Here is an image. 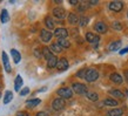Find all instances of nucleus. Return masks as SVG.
<instances>
[{"label":"nucleus","instance_id":"obj_1","mask_svg":"<svg viewBox=\"0 0 128 116\" xmlns=\"http://www.w3.org/2000/svg\"><path fill=\"white\" fill-rule=\"evenodd\" d=\"M58 95L61 99H70V97L73 96V90L68 87H62V88L58 89Z\"/></svg>","mask_w":128,"mask_h":116},{"label":"nucleus","instance_id":"obj_2","mask_svg":"<svg viewBox=\"0 0 128 116\" xmlns=\"http://www.w3.org/2000/svg\"><path fill=\"white\" fill-rule=\"evenodd\" d=\"M72 89H73V92H75L79 95H85V94L87 95V93H88L87 87L85 85H82V83H73L72 85Z\"/></svg>","mask_w":128,"mask_h":116},{"label":"nucleus","instance_id":"obj_3","mask_svg":"<svg viewBox=\"0 0 128 116\" xmlns=\"http://www.w3.org/2000/svg\"><path fill=\"white\" fill-rule=\"evenodd\" d=\"M86 81L87 82H94L99 79V72L96 69H88L87 70V74H86Z\"/></svg>","mask_w":128,"mask_h":116},{"label":"nucleus","instance_id":"obj_4","mask_svg":"<svg viewBox=\"0 0 128 116\" xmlns=\"http://www.w3.org/2000/svg\"><path fill=\"white\" fill-rule=\"evenodd\" d=\"M65 106H66L65 100H64V99H61V97H58V99L53 100V102H52V107H53V109H54V110H56V112L62 110V109L65 108Z\"/></svg>","mask_w":128,"mask_h":116},{"label":"nucleus","instance_id":"obj_5","mask_svg":"<svg viewBox=\"0 0 128 116\" xmlns=\"http://www.w3.org/2000/svg\"><path fill=\"white\" fill-rule=\"evenodd\" d=\"M86 40H87L88 42H90V43H94V48H96L100 38H99L98 35H94L93 33L88 32V33H86Z\"/></svg>","mask_w":128,"mask_h":116},{"label":"nucleus","instance_id":"obj_6","mask_svg":"<svg viewBox=\"0 0 128 116\" xmlns=\"http://www.w3.org/2000/svg\"><path fill=\"white\" fill-rule=\"evenodd\" d=\"M40 38L44 42H50L52 38H53V33L48 29H42V31L40 32Z\"/></svg>","mask_w":128,"mask_h":116},{"label":"nucleus","instance_id":"obj_7","mask_svg":"<svg viewBox=\"0 0 128 116\" xmlns=\"http://www.w3.org/2000/svg\"><path fill=\"white\" fill-rule=\"evenodd\" d=\"M54 35L58 39H66L68 36V32L66 28L60 27V28H55L54 29Z\"/></svg>","mask_w":128,"mask_h":116},{"label":"nucleus","instance_id":"obj_8","mask_svg":"<svg viewBox=\"0 0 128 116\" xmlns=\"http://www.w3.org/2000/svg\"><path fill=\"white\" fill-rule=\"evenodd\" d=\"M124 8V2L122 1H112L109 4V9L113 12H120Z\"/></svg>","mask_w":128,"mask_h":116},{"label":"nucleus","instance_id":"obj_9","mask_svg":"<svg viewBox=\"0 0 128 116\" xmlns=\"http://www.w3.org/2000/svg\"><path fill=\"white\" fill-rule=\"evenodd\" d=\"M53 15L56 18V19H65V16H66V12L62 7H55L53 9Z\"/></svg>","mask_w":128,"mask_h":116},{"label":"nucleus","instance_id":"obj_10","mask_svg":"<svg viewBox=\"0 0 128 116\" xmlns=\"http://www.w3.org/2000/svg\"><path fill=\"white\" fill-rule=\"evenodd\" d=\"M94 29H95L98 33L104 34V33L107 32V26H106V23H104L102 21H98V22L94 25Z\"/></svg>","mask_w":128,"mask_h":116},{"label":"nucleus","instance_id":"obj_11","mask_svg":"<svg viewBox=\"0 0 128 116\" xmlns=\"http://www.w3.org/2000/svg\"><path fill=\"white\" fill-rule=\"evenodd\" d=\"M56 68H58L59 72H65V70H67V68H68V61L64 58L60 59V60L58 61Z\"/></svg>","mask_w":128,"mask_h":116},{"label":"nucleus","instance_id":"obj_12","mask_svg":"<svg viewBox=\"0 0 128 116\" xmlns=\"http://www.w3.org/2000/svg\"><path fill=\"white\" fill-rule=\"evenodd\" d=\"M109 79H110V81L114 82V83H116V85H121V83H122V76H121L120 74H118V73L110 74Z\"/></svg>","mask_w":128,"mask_h":116},{"label":"nucleus","instance_id":"obj_13","mask_svg":"<svg viewBox=\"0 0 128 116\" xmlns=\"http://www.w3.org/2000/svg\"><path fill=\"white\" fill-rule=\"evenodd\" d=\"M42 56L46 59L47 61H48V60H50V59H52L54 55H53L52 50H50L48 47H44V48H42Z\"/></svg>","mask_w":128,"mask_h":116},{"label":"nucleus","instance_id":"obj_14","mask_svg":"<svg viewBox=\"0 0 128 116\" xmlns=\"http://www.w3.org/2000/svg\"><path fill=\"white\" fill-rule=\"evenodd\" d=\"M24 81H22V77L18 75L16 77V80H14V89H16V92H20V88H21V86H22Z\"/></svg>","mask_w":128,"mask_h":116},{"label":"nucleus","instance_id":"obj_15","mask_svg":"<svg viewBox=\"0 0 128 116\" xmlns=\"http://www.w3.org/2000/svg\"><path fill=\"white\" fill-rule=\"evenodd\" d=\"M79 19H80V18H78V15H76L75 13H70V14H68V22H70V25H76V23L79 22Z\"/></svg>","mask_w":128,"mask_h":116},{"label":"nucleus","instance_id":"obj_16","mask_svg":"<svg viewBox=\"0 0 128 116\" xmlns=\"http://www.w3.org/2000/svg\"><path fill=\"white\" fill-rule=\"evenodd\" d=\"M2 62H4V66H5V70L7 73H11V67H10V63H8V58H7V54L2 52Z\"/></svg>","mask_w":128,"mask_h":116},{"label":"nucleus","instance_id":"obj_17","mask_svg":"<svg viewBox=\"0 0 128 116\" xmlns=\"http://www.w3.org/2000/svg\"><path fill=\"white\" fill-rule=\"evenodd\" d=\"M11 55L13 56V61L16 63H19L20 60H21V55L16 49H11Z\"/></svg>","mask_w":128,"mask_h":116},{"label":"nucleus","instance_id":"obj_18","mask_svg":"<svg viewBox=\"0 0 128 116\" xmlns=\"http://www.w3.org/2000/svg\"><path fill=\"white\" fill-rule=\"evenodd\" d=\"M104 105L105 106H109V107H116L119 103H118L116 100H114V99H110V97H107L104 100Z\"/></svg>","mask_w":128,"mask_h":116},{"label":"nucleus","instance_id":"obj_19","mask_svg":"<svg viewBox=\"0 0 128 116\" xmlns=\"http://www.w3.org/2000/svg\"><path fill=\"white\" fill-rule=\"evenodd\" d=\"M40 102H41L40 99H33V100H28L26 102V106H27L28 108H34V107H36V106L39 105Z\"/></svg>","mask_w":128,"mask_h":116},{"label":"nucleus","instance_id":"obj_20","mask_svg":"<svg viewBox=\"0 0 128 116\" xmlns=\"http://www.w3.org/2000/svg\"><path fill=\"white\" fill-rule=\"evenodd\" d=\"M120 47H121V41L120 40H118V41H114V42H112L110 45H109L108 49L110 50V52H115V50H118Z\"/></svg>","mask_w":128,"mask_h":116},{"label":"nucleus","instance_id":"obj_21","mask_svg":"<svg viewBox=\"0 0 128 116\" xmlns=\"http://www.w3.org/2000/svg\"><path fill=\"white\" fill-rule=\"evenodd\" d=\"M13 100V93H12L11 90H7L6 93H5V97H4V105H8L11 101Z\"/></svg>","mask_w":128,"mask_h":116},{"label":"nucleus","instance_id":"obj_22","mask_svg":"<svg viewBox=\"0 0 128 116\" xmlns=\"http://www.w3.org/2000/svg\"><path fill=\"white\" fill-rule=\"evenodd\" d=\"M122 109L120 108H114V109H110L108 112V116H122Z\"/></svg>","mask_w":128,"mask_h":116},{"label":"nucleus","instance_id":"obj_23","mask_svg":"<svg viewBox=\"0 0 128 116\" xmlns=\"http://www.w3.org/2000/svg\"><path fill=\"white\" fill-rule=\"evenodd\" d=\"M109 94L114 97H118V99H124V95L122 94V92L118 90V89H112V90H109Z\"/></svg>","mask_w":128,"mask_h":116},{"label":"nucleus","instance_id":"obj_24","mask_svg":"<svg viewBox=\"0 0 128 116\" xmlns=\"http://www.w3.org/2000/svg\"><path fill=\"white\" fill-rule=\"evenodd\" d=\"M58 43L61 46V48H70V42L67 39H58Z\"/></svg>","mask_w":128,"mask_h":116},{"label":"nucleus","instance_id":"obj_25","mask_svg":"<svg viewBox=\"0 0 128 116\" xmlns=\"http://www.w3.org/2000/svg\"><path fill=\"white\" fill-rule=\"evenodd\" d=\"M58 59H56V56H53L52 59H50L48 61H47V67L48 68H54V67H56V65H58Z\"/></svg>","mask_w":128,"mask_h":116},{"label":"nucleus","instance_id":"obj_26","mask_svg":"<svg viewBox=\"0 0 128 116\" xmlns=\"http://www.w3.org/2000/svg\"><path fill=\"white\" fill-rule=\"evenodd\" d=\"M8 20V13H7V9H2L1 11V14H0V21L2 23H6Z\"/></svg>","mask_w":128,"mask_h":116},{"label":"nucleus","instance_id":"obj_27","mask_svg":"<svg viewBox=\"0 0 128 116\" xmlns=\"http://www.w3.org/2000/svg\"><path fill=\"white\" fill-rule=\"evenodd\" d=\"M50 49L52 50V52H54V53H60V52L62 50V48L58 42H55V43H52V45H50Z\"/></svg>","mask_w":128,"mask_h":116},{"label":"nucleus","instance_id":"obj_28","mask_svg":"<svg viewBox=\"0 0 128 116\" xmlns=\"http://www.w3.org/2000/svg\"><path fill=\"white\" fill-rule=\"evenodd\" d=\"M45 23H46V27L48 29H55L54 28V22H53V20L50 19V16H47L46 19H45Z\"/></svg>","mask_w":128,"mask_h":116},{"label":"nucleus","instance_id":"obj_29","mask_svg":"<svg viewBox=\"0 0 128 116\" xmlns=\"http://www.w3.org/2000/svg\"><path fill=\"white\" fill-rule=\"evenodd\" d=\"M87 99L90 101H93V102H95V101L99 100V95H98L96 93H87Z\"/></svg>","mask_w":128,"mask_h":116},{"label":"nucleus","instance_id":"obj_30","mask_svg":"<svg viewBox=\"0 0 128 116\" xmlns=\"http://www.w3.org/2000/svg\"><path fill=\"white\" fill-rule=\"evenodd\" d=\"M88 5L89 2H86V1H82V2H80L78 6V11L79 12H84L87 9V7H88Z\"/></svg>","mask_w":128,"mask_h":116},{"label":"nucleus","instance_id":"obj_31","mask_svg":"<svg viewBox=\"0 0 128 116\" xmlns=\"http://www.w3.org/2000/svg\"><path fill=\"white\" fill-rule=\"evenodd\" d=\"M87 23H88V18H87V16H81V18L79 19V25H80L81 27H85Z\"/></svg>","mask_w":128,"mask_h":116},{"label":"nucleus","instance_id":"obj_32","mask_svg":"<svg viewBox=\"0 0 128 116\" xmlns=\"http://www.w3.org/2000/svg\"><path fill=\"white\" fill-rule=\"evenodd\" d=\"M112 27L115 29V31H121L122 29V25H121L119 21H114V22L112 23Z\"/></svg>","mask_w":128,"mask_h":116},{"label":"nucleus","instance_id":"obj_33","mask_svg":"<svg viewBox=\"0 0 128 116\" xmlns=\"http://www.w3.org/2000/svg\"><path fill=\"white\" fill-rule=\"evenodd\" d=\"M87 68H82V69H80L78 72V73H76V76L78 77H85L86 76V74H87Z\"/></svg>","mask_w":128,"mask_h":116},{"label":"nucleus","instance_id":"obj_34","mask_svg":"<svg viewBox=\"0 0 128 116\" xmlns=\"http://www.w3.org/2000/svg\"><path fill=\"white\" fill-rule=\"evenodd\" d=\"M34 55H35V58H38V59H40L41 56H42V50H40V49H34Z\"/></svg>","mask_w":128,"mask_h":116},{"label":"nucleus","instance_id":"obj_35","mask_svg":"<svg viewBox=\"0 0 128 116\" xmlns=\"http://www.w3.org/2000/svg\"><path fill=\"white\" fill-rule=\"evenodd\" d=\"M28 93H30V88H27V87L20 90V95H21V96H25V95H27Z\"/></svg>","mask_w":128,"mask_h":116},{"label":"nucleus","instance_id":"obj_36","mask_svg":"<svg viewBox=\"0 0 128 116\" xmlns=\"http://www.w3.org/2000/svg\"><path fill=\"white\" fill-rule=\"evenodd\" d=\"M35 116H48V114L45 112H39V113H36V115Z\"/></svg>","mask_w":128,"mask_h":116},{"label":"nucleus","instance_id":"obj_37","mask_svg":"<svg viewBox=\"0 0 128 116\" xmlns=\"http://www.w3.org/2000/svg\"><path fill=\"white\" fill-rule=\"evenodd\" d=\"M70 5H79L80 2H79L78 0H70Z\"/></svg>","mask_w":128,"mask_h":116},{"label":"nucleus","instance_id":"obj_38","mask_svg":"<svg viewBox=\"0 0 128 116\" xmlns=\"http://www.w3.org/2000/svg\"><path fill=\"white\" fill-rule=\"evenodd\" d=\"M127 52H128V47L124 48V49H122V50H120V54H124V53H127Z\"/></svg>","mask_w":128,"mask_h":116},{"label":"nucleus","instance_id":"obj_39","mask_svg":"<svg viewBox=\"0 0 128 116\" xmlns=\"http://www.w3.org/2000/svg\"><path fill=\"white\" fill-rule=\"evenodd\" d=\"M16 116H27V114H25V113H18Z\"/></svg>","mask_w":128,"mask_h":116},{"label":"nucleus","instance_id":"obj_40","mask_svg":"<svg viewBox=\"0 0 128 116\" xmlns=\"http://www.w3.org/2000/svg\"><path fill=\"white\" fill-rule=\"evenodd\" d=\"M89 4H90V5H96L98 1H96V0H92V1H89Z\"/></svg>","mask_w":128,"mask_h":116},{"label":"nucleus","instance_id":"obj_41","mask_svg":"<svg viewBox=\"0 0 128 116\" xmlns=\"http://www.w3.org/2000/svg\"><path fill=\"white\" fill-rule=\"evenodd\" d=\"M124 75H126V80L128 82V70H124Z\"/></svg>","mask_w":128,"mask_h":116},{"label":"nucleus","instance_id":"obj_42","mask_svg":"<svg viewBox=\"0 0 128 116\" xmlns=\"http://www.w3.org/2000/svg\"><path fill=\"white\" fill-rule=\"evenodd\" d=\"M0 97H1V93H0Z\"/></svg>","mask_w":128,"mask_h":116},{"label":"nucleus","instance_id":"obj_43","mask_svg":"<svg viewBox=\"0 0 128 116\" xmlns=\"http://www.w3.org/2000/svg\"><path fill=\"white\" fill-rule=\"evenodd\" d=\"M127 16H128V13H127Z\"/></svg>","mask_w":128,"mask_h":116}]
</instances>
